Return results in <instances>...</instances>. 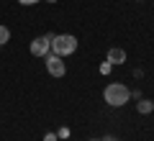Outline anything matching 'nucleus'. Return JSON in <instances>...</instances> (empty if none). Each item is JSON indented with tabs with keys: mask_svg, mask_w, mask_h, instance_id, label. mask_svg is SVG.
Segmentation results:
<instances>
[{
	"mask_svg": "<svg viewBox=\"0 0 154 141\" xmlns=\"http://www.w3.org/2000/svg\"><path fill=\"white\" fill-rule=\"evenodd\" d=\"M128 98H131V90H128L123 82H110V85L103 90V100L110 105V108H121V105H126Z\"/></svg>",
	"mask_w": 154,
	"mask_h": 141,
	"instance_id": "f257e3e1",
	"label": "nucleus"
},
{
	"mask_svg": "<svg viewBox=\"0 0 154 141\" xmlns=\"http://www.w3.org/2000/svg\"><path fill=\"white\" fill-rule=\"evenodd\" d=\"M75 51H77V38L72 33H54L51 36V54L64 59V57L75 54Z\"/></svg>",
	"mask_w": 154,
	"mask_h": 141,
	"instance_id": "f03ea898",
	"label": "nucleus"
},
{
	"mask_svg": "<svg viewBox=\"0 0 154 141\" xmlns=\"http://www.w3.org/2000/svg\"><path fill=\"white\" fill-rule=\"evenodd\" d=\"M51 36H54V33H46V36H36V38L31 41V54H33V57H41V59H44V57L51 51Z\"/></svg>",
	"mask_w": 154,
	"mask_h": 141,
	"instance_id": "7ed1b4c3",
	"label": "nucleus"
},
{
	"mask_svg": "<svg viewBox=\"0 0 154 141\" xmlns=\"http://www.w3.org/2000/svg\"><path fill=\"white\" fill-rule=\"evenodd\" d=\"M44 59H46V72H49L51 77H64L67 64H64V59H62V57H57V54H51V51H49Z\"/></svg>",
	"mask_w": 154,
	"mask_h": 141,
	"instance_id": "20e7f679",
	"label": "nucleus"
},
{
	"mask_svg": "<svg viewBox=\"0 0 154 141\" xmlns=\"http://www.w3.org/2000/svg\"><path fill=\"white\" fill-rule=\"evenodd\" d=\"M105 62H110V64H123L126 62V51L118 49V46H113V49H108V54H105Z\"/></svg>",
	"mask_w": 154,
	"mask_h": 141,
	"instance_id": "39448f33",
	"label": "nucleus"
},
{
	"mask_svg": "<svg viewBox=\"0 0 154 141\" xmlns=\"http://www.w3.org/2000/svg\"><path fill=\"white\" fill-rule=\"evenodd\" d=\"M136 110H139L141 115H149V113L154 110V103H152V100H146V98H139V103H136Z\"/></svg>",
	"mask_w": 154,
	"mask_h": 141,
	"instance_id": "423d86ee",
	"label": "nucleus"
},
{
	"mask_svg": "<svg viewBox=\"0 0 154 141\" xmlns=\"http://www.w3.org/2000/svg\"><path fill=\"white\" fill-rule=\"evenodd\" d=\"M11 41V28L8 26H0V46H5Z\"/></svg>",
	"mask_w": 154,
	"mask_h": 141,
	"instance_id": "0eeeda50",
	"label": "nucleus"
},
{
	"mask_svg": "<svg viewBox=\"0 0 154 141\" xmlns=\"http://www.w3.org/2000/svg\"><path fill=\"white\" fill-rule=\"evenodd\" d=\"M69 136H72V131L67 128V126H62V128L57 131V139H69Z\"/></svg>",
	"mask_w": 154,
	"mask_h": 141,
	"instance_id": "6e6552de",
	"label": "nucleus"
},
{
	"mask_svg": "<svg viewBox=\"0 0 154 141\" xmlns=\"http://www.w3.org/2000/svg\"><path fill=\"white\" fill-rule=\"evenodd\" d=\"M110 69H113L110 62H103V64H100V75H110Z\"/></svg>",
	"mask_w": 154,
	"mask_h": 141,
	"instance_id": "1a4fd4ad",
	"label": "nucleus"
},
{
	"mask_svg": "<svg viewBox=\"0 0 154 141\" xmlns=\"http://www.w3.org/2000/svg\"><path fill=\"white\" fill-rule=\"evenodd\" d=\"M44 141H59V139H57V133H51V131H49V133H44Z\"/></svg>",
	"mask_w": 154,
	"mask_h": 141,
	"instance_id": "9d476101",
	"label": "nucleus"
},
{
	"mask_svg": "<svg viewBox=\"0 0 154 141\" xmlns=\"http://www.w3.org/2000/svg\"><path fill=\"white\" fill-rule=\"evenodd\" d=\"M21 5H36V3H41V0H18Z\"/></svg>",
	"mask_w": 154,
	"mask_h": 141,
	"instance_id": "9b49d317",
	"label": "nucleus"
},
{
	"mask_svg": "<svg viewBox=\"0 0 154 141\" xmlns=\"http://www.w3.org/2000/svg\"><path fill=\"white\" fill-rule=\"evenodd\" d=\"M46 3H57V0H46Z\"/></svg>",
	"mask_w": 154,
	"mask_h": 141,
	"instance_id": "f8f14e48",
	"label": "nucleus"
},
{
	"mask_svg": "<svg viewBox=\"0 0 154 141\" xmlns=\"http://www.w3.org/2000/svg\"><path fill=\"white\" fill-rule=\"evenodd\" d=\"M90 141H100V139H90Z\"/></svg>",
	"mask_w": 154,
	"mask_h": 141,
	"instance_id": "ddd939ff",
	"label": "nucleus"
}]
</instances>
